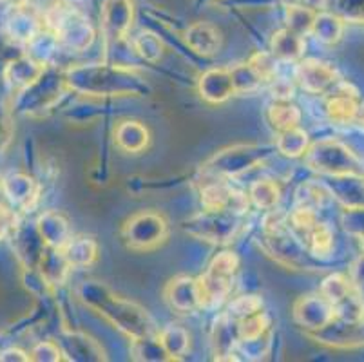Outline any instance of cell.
<instances>
[{
    "mask_svg": "<svg viewBox=\"0 0 364 362\" xmlns=\"http://www.w3.org/2000/svg\"><path fill=\"white\" fill-rule=\"evenodd\" d=\"M301 80L303 85L312 92H323L337 82L336 69L330 68L328 64L317 62V60H309L306 64L301 65Z\"/></svg>",
    "mask_w": 364,
    "mask_h": 362,
    "instance_id": "obj_2",
    "label": "cell"
},
{
    "mask_svg": "<svg viewBox=\"0 0 364 362\" xmlns=\"http://www.w3.org/2000/svg\"><path fill=\"white\" fill-rule=\"evenodd\" d=\"M353 124H357L364 131V102L363 104H359V109H357V115H355V119H353Z\"/></svg>",
    "mask_w": 364,
    "mask_h": 362,
    "instance_id": "obj_10",
    "label": "cell"
},
{
    "mask_svg": "<svg viewBox=\"0 0 364 362\" xmlns=\"http://www.w3.org/2000/svg\"><path fill=\"white\" fill-rule=\"evenodd\" d=\"M348 89L350 85H341L339 91L328 100V105H326L328 118L337 125L353 124L357 109H359V96H357V92H352V95H350Z\"/></svg>",
    "mask_w": 364,
    "mask_h": 362,
    "instance_id": "obj_1",
    "label": "cell"
},
{
    "mask_svg": "<svg viewBox=\"0 0 364 362\" xmlns=\"http://www.w3.org/2000/svg\"><path fill=\"white\" fill-rule=\"evenodd\" d=\"M314 255H328L333 247V234L324 223H316L304 235Z\"/></svg>",
    "mask_w": 364,
    "mask_h": 362,
    "instance_id": "obj_4",
    "label": "cell"
},
{
    "mask_svg": "<svg viewBox=\"0 0 364 362\" xmlns=\"http://www.w3.org/2000/svg\"><path fill=\"white\" fill-rule=\"evenodd\" d=\"M284 2H287V4H289V6H292V4H297L299 0H284Z\"/></svg>",
    "mask_w": 364,
    "mask_h": 362,
    "instance_id": "obj_11",
    "label": "cell"
},
{
    "mask_svg": "<svg viewBox=\"0 0 364 362\" xmlns=\"http://www.w3.org/2000/svg\"><path fill=\"white\" fill-rule=\"evenodd\" d=\"M304 8L312 9V11H323L326 6H328L330 0H299Z\"/></svg>",
    "mask_w": 364,
    "mask_h": 362,
    "instance_id": "obj_9",
    "label": "cell"
},
{
    "mask_svg": "<svg viewBox=\"0 0 364 362\" xmlns=\"http://www.w3.org/2000/svg\"><path fill=\"white\" fill-rule=\"evenodd\" d=\"M312 29L319 35L321 40L333 44L343 35V20L337 15H330V13H317Z\"/></svg>",
    "mask_w": 364,
    "mask_h": 362,
    "instance_id": "obj_3",
    "label": "cell"
},
{
    "mask_svg": "<svg viewBox=\"0 0 364 362\" xmlns=\"http://www.w3.org/2000/svg\"><path fill=\"white\" fill-rule=\"evenodd\" d=\"M289 24L290 29L297 35L301 33H306V31H312L314 28V22H316V11L312 9L304 8L303 4H292L289 6Z\"/></svg>",
    "mask_w": 364,
    "mask_h": 362,
    "instance_id": "obj_6",
    "label": "cell"
},
{
    "mask_svg": "<svg viewBox=\"0 0 364 362\" xmlns=\"http://www.w3.org/2000/svg\"><path fill=\"white\" fill-rule=\"evenodd\" d=\"M323 294L332 307H337L339 303H343L344 299L350 297V295L353 294V290L348 279L344 277V275L336 274L330 275V277L324 281Z\"/></svg>",
    "mask_w": 364,
    "mask_h": 362,
    "instance_id": "obj_5",
    "label": "cell"
},
{
    "mask_svg": "<svg viewBox=\"0 0 364 362\" xmlns=\"http://www.w3.org/2000/svg\"><path fill=\"white\" fill-rule=\"evenodd\" d=\"M272 122L279 129H294L297 122H299V115H297L294 107L277 105V107L272 109Z\"/></svg>",
    "mask_w": 364,
    "mask_h": 362,
    "instance_id": "obj_8",
    "label": "cell"
},
{
    "mask_svg": "<svg viewBox=\"0 0 364 362\" xmlns=\"http://www.w3.org/2000/svg\"><path fill=\"white\" fill-rule=\"evenodd\" d=\"M274 49L277 51V55L294 58L303 51V40H301V35L294 33L292 29H284V31L277 33V36L274 38Z\"/></svg>",
    "mask_w": 364,
    "mask_h": 362,
    "instance_id": "obj_7",
    "label": "cell"
}]
</instances>
